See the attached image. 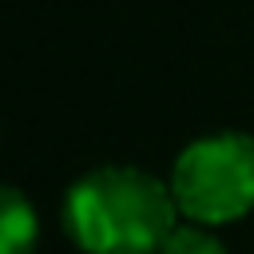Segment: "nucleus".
<instances>
[{
    "label": "nucleus",
    "mask_w": 254,
    "mask_h": 254,
    "mask_svg": "<svg viewBox=\"0 0 254 254\" xmlns=\"http://www.w3.org/2000/svg\"><path fill=\"white\" fill-rule=\"evenodd\" d=\"M175 218L171 183L139 167H95L64 198V226L83 254H159Z\"/></svg>",
    "instance_id": "f257e3e1"
},
{
    "label": "nucleus",
    "mask_w": 254,
    "mask_h": 254,
    "mask_svg": "<svg viewBox=\"0 0 254 254\" xmlns=\"http://www.w3.org/2000/svg\"><path fill=\"white\" fill-rule=\"evenodd\" d=\"M171 194L198 226H226L254 210V135L218 131L187 143L171 167Z\"/></svg>",
    "instance_id": "f03ea898"
},
{
    "label": "nucleus",
    "mask_w": 254,
    "mask_h": 254,
    "mask_svg": "<svg viewBox=\"0 0 254 254\" xmlns=\"http://www.w3.org/2000/svg\"><path fill=\"white\" fill-rule=\"evenodd\" d=\"M40 238L36 206L24 198L20 187L0 183V254H32Z\"/></svg>",
    "instance_id": "7ed1b4c3"
},
{
    "label": "nucleus",
    "mask_w": 254,
    "mask_h": 254,
    "mask_svg": "<svg viewBox=\"0 0 254 254\" xmlns=\"http://www.w3.org/2000/svg\"><path fill=\"white\" fill-rule=\"evenodd\" d=\"M159 254H226V246L210 234V226L190 222V226H175V234L163 242Z\"/></svg>",
    "instance_id": "20e7f679"
}]
</instances>
